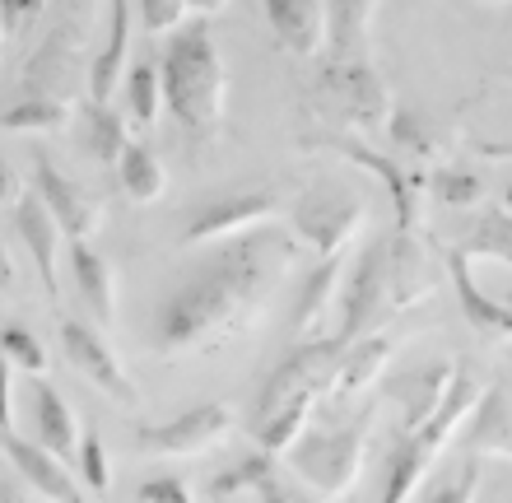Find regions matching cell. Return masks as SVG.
Returning <instances> with one entry per match:
<instances>
[{"instance_id":"cell-26","label":"cell","mask_w":512,"mask_h":503,"mask_svg":"<svg viewBox=\"0 0 512 503\" xmlns=\"http://www.w3.org/2000/svg\"><path fill=\"white\" fill-rule=\"evenodd\" d=\"M70 271H75V289L89 303V313H98L103 327L117 322V280L103 252H94V243H70Z\"/></svg>"},{"instance_id":"cell-24","label":"cell","mask_w":512,"mask_h":503,"mask_svg":"<svg viewBox=\"0 0 512 503\" xmlns=\"http://www.w3.org/2000/svg\"><path fill=\"white\" fill-rule=\"evenodd\" d=\"M452 378H457V364H424V368H415V373H405L401 387H396V392H401L405 434H419V429L438 415Z\"/></svg>"},{"instance_id":"cell-28","label":"cell","mask_w":512,"mask_h":503,"mask_svg":"<svg viewBox=\"0 0 512 503\" xmlns=\"http://www.w3.org/2000/svg\"><path fill=\"white\" fill-rule=\"evenodd\" d=\"M429 466H433V452L415 434H401L387 457V476H382L378 503H410V494L419 490V480L429 476Z\"/></svg>"},{"instance_id":"cell-35","label":"cell","mask_w":512,"mask_h":503,"mask_svg":"<svg viewBox=\"0 0 512 503\" xmlns=\"http://www.w3.org/2000/svg\"><path fill=\"white\" fill-rule=\"evenodd\" d=\"M126 112L135 126H154L163 108V75L159 66H131L126 70Z\"/></svg>"},{"instance_id":"cell-51","label":"cell","mask_w":512,"mask_h":503,"mask_svg":"<svg viewBox=\"0 0 512 503\" xmlns=\"http://www.w3.org/2000/svg\"><path fill=\"white\" fill-rule=\"evenodd\" d=\"M5 38H10V33H5V24H0V42H5Z\"/></svg>"},{"instance_id":"cell-18","label":"cell","mask_w":512,"mask_h":503,"mask_svg":"<svg viewBox=\"0 0 512 503\" xmlns=\"http://www.w3.org/2000/svg\"><path fill=\"white\" fill-rule=\"evenodd\" d=\"M340 289H345V252H340V257H322L317 266H312V275L303 280V289H298L289 331H294L298 340H317L326 313L340 308Z\"/></svg>"},{"instance_id":"cell-50","label":"cell","mask_w":512,"mask_h":503,"mask_svg":"<svg viewBox=\"0 0 512 503\" xmlns=\"http://www.w3.org/2000/svg\"><path fill=\"white\" fill-rule=\"evenodd\" d=\"M499 205H503V210H508V215H512V191H503V201H499Z\"/></svg>"},{"instance_id":"cell-19","label":"cell","mask_w":512,"mask_h":503,"mask_svg":"<svg viewBox=\"0 0 512 503\" xmlns=\"http://www.w3.org/2000/svg\"><path fill=\"white\" fill-rule=\"evenodd\" d=\"M433 294V261L419 233H391V313H410Z\"/></svg>"},{"instance_id":"cell-20","label":"cell","mask_w":512,"mask_h":503,"mask_svg":"<svg viewBox=\"0 0 512 503\" xmlns=\"http://www.w3.org/2000/svg\"><path fill=\"white\" fill-rule=\"evenodd\" d=\"M466 457H508L512 462V378L485 387L471 434H466Z\"/></svg>"},{"instance_id":"cell-21","label":"cell","mask_w":512,"mask_h":503,"mask_svg":"<svg viewBox=\"0 0 512 503\" xmlns=\"http://www.w3.org/2000/svg\"><path fill=\"white\" fill-rule=\"evenodd\" d=\"M266 5V19L275 28V42H280L284 52L312 56L326 47V10L322 5H312V0H261Z\"/></svg>"},{"instance_id":"cell-17","label":"cell","mask_w":512,"mask_h":503,"mask_svg":"<svg viewBox=\"0 0 512 503\" xmlns=\"http://www.w3.org/2000/svg\"><path fill=\"white\" fill-rule=\"evenodd\" d=\"M447 280H452V294H457L461 313L485 340H512V303L489 299L485 289L475 285L471 275V257L466 252H447Z\"/></svg>"},{"instance_id":"cell-10","label":"cell","mask_w":512,"mask_h":503,"mask_svg":"<svg viewBox=\"0 0 512 503\" xmlns=\"http://www.w3.org/2000/svg\"><path fill=\"white\" fill-rule=\"evenodd\" d=\"M61 350H66V359L75 364V373H80L84 382H94L108 401H117V406H126V410L140 406V387L131 382L126 364L112 354V345L98 336L94 327L66 317V322H61Z\"/></svg>"},{"instance_id":"cell-4","label":"cell","mask_w":512,"mask_h":503,"mask_svg":"<svg viewBox=\"0 0 512 503\" xmlns=\"http://www.w3.org/2000/svg\"><path fill=\"white\" fill-rule=\"evenodd\" d=\"M364 429H368V415L354 424H340V429L303 434L289 448L294 476H303L312 490H322V499L350 494L354 480H359V466H364Z\"/></svg>"},{"instance_id":"cell-14","label":"cell","mask_w":512,"mask_h":503,"mask_svg":"<svg viewBox=\"0 0 512 503\" xmlns=\"http://www.w3.org/2000/svg\"><path fill=\"white\" fill-rule=\"evenodd\" d=\"M0 448H5L14 476L24 480L28 490H38L42 499L52 503H84V485L66 466V457H56L42 443H28V438H14V434H0Z\"/></svg>"},{"instance_id":"cell-41","label":"cell","mask_w":512,"mask_h":503,"mask_svg":"<svg viewBox=\"0 0 512 503\" xmlns=\"http://www.w3.org/2000/svg\"><path fill=\"white\" fill-rule=\"evenodd\" d=\"M387 126H391V140H401L405 150H415V154H433V145H438V140H433V126L424 122L415 108H396Z\"/></svg>"},{"instance_id":"cell-16","label":"cell","mask_w":512,"mask_h":503,"mask_svg":"<svg viewBox=\"0 0 512 503\" xmlns=\"http://www.w3.org/2000/svg\"><path fill=\"white\" fill-rule=\"evenodd\" d=\"M131 70V0H108V38L89 61V94L94 103H112Z\"/></svg>"},{"instance_id":"cell-13","label":"cell","mask_w":512,"mask_h":503,"mask_svg":"<svg viewBox=\"0 0 512 503\" xmlns=\"http://www.w3.org/2000/svg\"><path fill=\"white\" fill-rule=\"evenodd\" d=\"M33 173H38L42 205H47V210L56 215L61 233H66L70 243H89V238H94V229L103 224V205H98L94 196L80 187V182H70V177L61 173V168H56L47 154H38Z\"/></svg>"},{"instance_id":"cell-48","label":"cell","mask_w":512,"mask_h":503,"mask_svg":"<svg viewBox=\"0 0 512 503\" xmlns=\"http://www.w3.org/2000/svg\"><path fill=\"white\" fill-rule=\"evenodd\" d=\"M187 10H191V14H201V19H210V14L229 10V0H187Z\"/></svg>"},{"instance_id":"cell-36","label":"cell","mask_w":512,"mask_h":503,"mask_svg":"<svg viewBox=\"0 0 512 503\" xmlns=\"http://www.w3.org/2000/svg\"><path fill=\"white\" fill-rule=\"evenodd\" d=\"M429 196L438 205H447V210H466V205H475L485 196V182H480V173H471V168L447 164V168H433Z\"/></svg>"},{"instance_id":"cell-7","label":"cell","mask_w":512,"mask_h":503,"mask_svg":"<svg viewBox=\"0 0 512 503\" xmlns=\"http://www.w3.org/2000/svg\"><path fill=\"white\" fill-rule=\"evenodd\" d=\"M294 238L308 243L322 257L350 252V243L364 229V201L345 187H312L294 201Z\"/></svg>"},{"instance_id":"cell-1","label":"cell","mask_w":512,"mask_h":503,"mask_svg":"<svg viewBox=\"0 0 512 503\" xmlns=\"http://www.w3.org/2000/svg\"><path fill=\"white\" fill-rule=\"evenodd\" d=\"M284 266H289V243L270 233H247V243H229L159 303L154 345L163 354H196L224 345L266 308L270 285L280 280Z\"/></svg>"},{"instance_id":"cell-27","label":"cell","mask_w":512,"mask_h":503,"mask_svg":"<svg viewBox=\"0 0 512 503\" xmlns=\"http://www.w3.org/2000/svg\"><path fill=\"white\" fill-rule=\"evenodd\" d=\"M38 443L56 457H75L80 452V420H75V410L61 392H56L52 382H38Z\"/></svg>"},{"instance_id":"cell-40","label":"cell","mask_w":512,"mask_h":503,"mask_svg":"<svg viewBox=\"0 0 512 503\" xmlns=\"http://www.w3.org/2000/svg\"><path fill=\"white\" fill-rule=\"evenodd\" d=\"M52 14V0H0V24L10 38H28Z\"/></svg>"},{"instance_id":"cell-45","label":"cell","mask_w":512,"mask_h":503,"mask_svg":"<svg viewBox=\"0 0 512 503\" xmlns=\"http://www.w3.org/2000/svg\"><path fill=\"white\" fill-rule=\"evenodd\" d=\"M10 359L0 354V434H10V424H14V396H10Z\"/></svg>"},{"instance_id":"cell-30","label":"cell","mask_w":512,"mask_h":503,"mask_svg":"<svg viewBox=\"0 0 512 503\" xmlns=\"http://www.w3.org/2000/svg\"><path fill=\"white\" fill-rule=\"evenodd\" d=\"M70 122V98H52V94H19V103L0 112L5 131H24V136H52Z\"/></svg>"},{"instance_id":"cell-6","label":"cell","mask_w":512,"mask_h":503,"mask_svg":"<svg viewBox=\"0 0 512 503\" xmlns=\"http://www.w3.org/2000/svg\"><path fill=\"white\" fill-rule=\"evenodd\" d=\"M322 108L336 117L345 131H378L391 122L396 112V98H391L387 80L368 61H331L322 70Z\"/></svg>"},{"instance_id":"cell-42","label":"cell","mask_w":512,"mask_h":503,"mask_svg":"<svg viewBox=\"0 0 512 503\" xmlns=\"http://www.w3.org/2000/svg\"><path fill=\"white\" fill-rule=\"evenodd\" d=\"M475 494H480V462L466 457L457 476L443 480V485L429 494V503H475Z\"/></svg>"},{"instance_id":"cell-2","label":"cell","mask_w":512,"mask_h":503,"mask_svg":"<svg viewBox=\"0 0 512 503\" xmlns=\"http://www.w3.org/2000/svg\"><path fill=\"white\" fill-rule=\"evenodd\" d=\"M163 75V108L187 136H210L224 117V94H229V70L219 52L215 33L205 24H187L173 33L168 52L159 61Z\"/></svg>"},{"instance_id":"cell-49","label":"cell","mask_w":512,"mask_h":503,"mask_svg":"<svg viewBox=\"0 0 512 503\" xmlns=\"http://www.w3.org/2000/svg\"><path fill=\"white\" fill-rule=\"evenodd\" d=\"M10 285H14V261L5 252V243H0V289H10Z\"/></svg>"},{"instance_id":"cell-33","label":"cell","mask_w":512,"mask_h":503,"mask_svg":"<svg viewBox=\"0 0 512 503\" xmlns=\"http://www.w3.org/2000/svg\"><path fill=\"white\" fill-rule=\"evenodd\" d=\"M312 406H317V396H298V401H289V406H280L270 420L256 424V443H261V452H270V457H280V452H289L298 443V438L308 434L312 424Z\"/></svg>"},{"instance_id":"cell-54","label":"cell","mask_w":512,"mask_h":503,"mask_svg":"<svg viewBox=\"0 0 512 503\" xmlns=\"http://www.w3.org/2000/svg\"><path fill=\"white\" fill-rule=\"evenodd\" d=\"M489 5H494V0H489Z\"/></svg>"},{"instance_id":"cell-32","label":"cell","mask_w":512,"mask_h":503,"mask_svg":"<svg viewBox=\"0 0 512 503\" xmlns=\"http://www.w3.org/2000/svg\"><path fill=\"white\" fill-rule=\"evenodd\" d=\"M457 252H466L471 261H503V266H512V215L503 205H489L485 215L471 224V233H466V243Z\"/></svg>"},{"instance_id":"cell-5","label":"cell","mask_w":512,"mask_h":503,"mask_svg":"<svg viewBox=\"0 0 512 503\" xmlns=\"http://www.w3.org/2000/svg\"><path fill=\"white\" fill-rule=\"evenodd\" d=\"M387 317H391V238H378V243H368L359 252V261L345 275L336 340L354 345V340L373 336Z\"/></svg>"},{"instance_id":"cell-47","label":"cell","mask_w":512,"mask_h":503,"mask_svg":"<svg viewBox=\"0 0 512 503\" xmlns=\"http://www.w3.org/2000/svg\"><path fill=\"white\" fill-rule=\"evenodd\" d=\"M480 159H489V164H512V140H485V145H480Z\"/></svg>"},{"instance_id":"cell-29","label":"cell","mask_w":512,"mask_h":503,"mask_svg":"<svg viewBox=\"0 0 512 503\" xmlns=\"http://www.w3.org/2000/svg\"><path fill=\"white\" fill-rule=\"evenodd\" d=\"M84 140H89V154L98 164L117 168L122 154L131 150V126H126V117L112 103H89L84 108Z\"/></svg>"},{"instance_id":"cell-15","label":"cell","mask_w":512,"mask_h":503,"mask_svg":"<svg viewBox=\"0 0 512 503\" xmlns=\"http://www.w3.org/2000/svg\"><path fill=\"white\" fill-rule=\"evenodd\" d=\"M14 229H19L24 252L33 257V266H38V280H42V289H47L52 308H61V275H56V257H61V238H66V233H61V224H56L52 210L42 205L38 191L14 205Z\"/></svg>"},{"instance_id":"cell-52","label":"cell","mask_w":512,"mask_h":503,"mask_svg":"<svg viewBox=\"0 0 512 503\" xmlns=\"http://www.w3.org/2000/svg\"><path fill=\"white\" fill-rule=\"evenodd\" d=\"M508 80H512V66H508Z\"/></svg>"},{"instance_id":"cell-34","label":"cell","mask_w":512,"mask_h":503,"mask_svg":"<svg viewBox=\"0 0 512 503\" xmlns=\"http://www.w3.org/2000/svg\"><path fill=\"white\" fill-rule=\"evenodd\" d=\"M275 485V471H270V452H261V457H247V462H238V466H229L224 476L210 485V494H215V503H229V499H238L243 494V503L247 499H261V494Z\"/></svg>"},{"instance_id":"cell-11","label":"cell","mask_w":512,"mask_h":503,"mask_svg":"<svg viewBox=\"0 0 512 503\" xmlns=\"http://www.w3.org/2000/svg\"><path fill=\"white\" fill-rule=\"evenodd\" d=\"M270 215H280V196L266 191V187L261 191H238V196H219V201L201 205V210L187 219L182 243L187 247L229 243V238H243V233L261 229Z\"/></svg>"},{"instance_id":"cell-8","label":"cell","mask_w":512,"mask_h":503,"mask_svg":"<svg viewBox=\"0 0 512 503\" xmlns=\"http://www.w3.org/2000/svg\"><path fill=\"white\" fill-rule=\"evenodd\" d=\"M340 354H345V345H340L336 336H317V340H298L294 354H284L280 364H275V373L266 378V387H261V401H256V424L270 420L280 406H289V401H298V396H322L326 382H331V373H336Z\"/></svg>"},{"instance_id":"cell-37","label":"cell","mask_w":512,"mask_h":503,"mask_svg":"<svg viewBox=\"0 0 512 503\" xmlns=\"http://www.w3.org/2000/svg\"><path fill=\"white\" fill-rule=\"evenodd\" d=\"M0 354H5L14 368L33 373V378H42V373H47V350H42V340L33 336L28 327H19V322H10V327L0 331Z\"/></svg>"},{"instance_id":"cell-25","label":"cell","mask_w":512,"mask_h":503,"mask_svg":"<svg viewBox=\"0 0 512 503\" xmlns=\"http://www.w3.org/2000/svg\"><path fill=\"white\" fill-rule=\"evenodd\" d=\"M373 14H378V0H326V56L331 61H364Z\"/></svg>"},{"instance_id":"cell-53","label":"cell","mask_w":512,"mask_h":503,"mask_svg":"<svg viewBox=\"0 0 512 503\" xmlns=\"http://www.w3.org/2000/svg\"><path fill=\"white\" fill-rule=\"evenodd\" d=\"M312 5H322V0H312Z\"/></svg>"},{"instance_id":"cell-44","label":"cell","mask_w":512,"mask_h":503,"mask_svg":"<svg viewBox=\"0 0 512 503\" xmlns=\"http://www.w3.org/2000/svg\"><path fill=\"white\" fill-rule=\"evenodd\" d=\"M19 201H24V177L14 173V164L0 154V205H10L14 210Z\"/></svg>"},{"instance_id":"cell-22","label":"cell","mask_w":512,"mask_h":503,"mask_svg":"<svg viewBox=\"0 0 512 503\" xmlns=\"http://www.w3.org/2000/svg\"><path fill=\"white\" fill-rule=\"evenodd\" d=\"M480 396H485V387H480V378H475L466 364H457V378H452V387H447V396H443V406H438V415H433L424 429H419V443L438 457V452L457 438V429L466 420L475 415V406H480Z\"/></svg>"},{"instance_id":"cell-46","label":"cell","mask_w":512,"mask_h":503,"mask_svg":"<svg viewBox=\"0 0 512 503\" xmlns=\"http://www.w3.org/2000/svg\"><path fill=\"white\" fill-rule=\"evenodd\" d=\"M24 490H28V485L19 476H0V503H33Z\"/></svg>"},{"instance_id":"cell-3","label":"cell","mask_w":512,"mask_h":503,"mask_svg":"<svg viewBox=\"0 0 512 503\" xmlns=\"http://www.w3.org/2000/svg\"><path fill=\"white\" fill-rule=\"evenodd\" d=\"M94 33H98V0H52L47 33H42V42L28 56L24 94L66 98L70 84L80 80V66L94 61L89 56Z\"/></svg>"},{"instance_id":"cell-38","label":"cell","mask_w":512,"mask_h":503,"mask_svg":"<svg viewBox=\"0 0 512 503\" xmlns=\"http://www.w3.org/2000/svg\"><path fill=\"white\" fill-rule=\"evenodd\" d=\"M75 462H80V485L94 494H108L112 490V476H108V452H103V438L98 434H80V452H75Z\"/></svg>"},{"instance_id":"cell-23","label":"cell","mask_w":512,"mask_h":503,"mask_svg":"<svg viewBox=\"0 0 512 503\" xmlns=\"http://www.w3.org/2000/svg\"><path fill=\"white\" fill-rule=\"evenodd\" d=\"M387 359H391V336H382V331H373V336L345 345L336 373H331V382H326V396H331V401L359 396L368 382H373L382 368H387Z\"/></svg>"},{"instance_id":"cell-31","label":"cell","mask_w":512,"mask_h":503,"mask_svg":"<svg viewBox=\"0 0 512 503\" xmlns=\"http://www.w3.org/2000/svg\"><path fill=\"white\" fill-rule=\"evenodd\" d=\"M117 182H122L126 201L135 205H154L163 196V187H168V173H163L159 154L149 150V145H140V140H131V150L122 154V164H117Z\"/></svg>"},{"instance_id":"cell-9","label":"cell","mask_w":512,"mask_h":503,"mask_svg":"<svg viewBox=\"0 0 512 503\" xmlns=\"http://www.w3.org/2000/svg\"><path fill=\"white\" fill-rule=\"evenodd\" d=\"M303 145H308V150H331V154H340L345 164L373 173L382 187L391 191V201H396V229L415 233V224H419V177L401 173L396 159H387L382 150H373L368 140L350 136V131H317V136H308Z\"/></svg>"},{"instance_id":"cell-39","label":"cell","mask_w":512,"mask_h":503,"mask_svg":"<svg viewBox=\"0 0 512 503\" xmlns=\"http://www.w3.org/2000/svg\"><path fill=\"white\" fill-rule=\"evenodd\" d=\"M187 0H140V28L163 38V33H182L187 28Z\"/></svg>"},{"instance_id":"cell-43","label":"cell","mask_w":512,"mask_h":503,"mask_svg":"<svg viewBox=\"0 0 512 503\" xmlns=\"http://www.w3.org/2000/svg\"><path fill=\"white\" fill-rule=\"evenodd\" d=\"M140 503H191V490L177 476H154L140 485Z\"/></svg>"},{"instance_id":"cell-12","label":"cell","mask_w":512,"mask_h":503,"mask_svg":"<svg viewBox=\"0 0 512 503\" xmlns=\"http://www.w3.org/2000/svg\"><path fill=\"white\" fill-rule=\"evenodd\" d=\"M233 429V415L219 401H201V406L182 410L177 420L168 424H145L135 443L149 452V457H196V452L215 448L219 438Z\"/></svg>"}]
</instances>
